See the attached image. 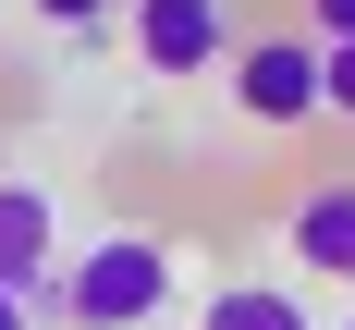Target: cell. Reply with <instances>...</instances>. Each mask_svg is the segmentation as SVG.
I'll list each match as a JSON object with an SVG mask.
<instances>
[{"mask_svg":"<svg viewBox=\"0 0 355 330\" xmlns=\"http://www.w3.org/2000/svg\"><path fill=\"white\" fill-rule=\"evenodd\" d=\"M49 306H62L73 330H159V306H172V245H147V232H98V245L49 282Z\"/></svg>","mask_w":355,"mask_h":330,"instance_id":"1","label":"cell"},{"mask_svg":"<svg viewBox=\"0 0 355 330\" xmlns=\"http://www.w3.org/2000/svg\"><path fill=\"white\" fill-rule=\"evenodd\" d=\"M319 110H343V122H355V37H343V49H319Z\"/></svg>","mask_w":355,"mask_h":330,"instance_id":"7","label":"cell"},{"mask_svg":"<svg viewBox=\"0 0 355 330\" xmlns=\"http://www.w3.org/2000/svg\"><path fill=\"white\" fill-rule=\"evenodd\" d=\"M343 330H355V318H343Z\"/></svg>","mask_w":355,"mask_h":330,"instance_id":"11","label":"cell"},{"mask_svg":"<svg viewBox=\"0 0 355 330\" xmlns=\"http://www.w3.org/2000/svg\"><path fill=\"white\" fill-rule=\"evenodd\" d=\"M196 330H306V306H294L282 282H220Z\"/></svg>","mask_w":355,"mask_h":330,"instance_id":"6","label":"cell"},{"mask_svg":"<svg viewBox=\"0 0 355 330\" xmlns=\"http://www.w3.org/2000/svg\"><path fill=\"white\" fill-rule=\"evenodd\" d=\"M306 37H319V49H343V37H355V0H306Z\"/></svg>","mask_w":355,"mask_h":330,"instance_id":"8","label":"cell"},{"mask_svg":"<svg viewBox=\"0 0 355 330\" xmlns=\"http://www.w3.org/2000/svg\"><path fill=\"white\" fill-rule=\"evenodd\" d=\"M49 245H62L49 196H37V183H0V293H25V306H37V293L62 282V257H49Z\"/></svg>","mask_w":355,"mask_h":330,"instance_id":"4","label":"cell"},{"mask_svg":"<svg viewBox=\"0 0 355 330\" xmlns=\"http://www.w3.org/2000/svg\"><path fill=\"white\" fill-rule=\"evenodd\" d=\"M0 330H25V293H0Z\"/></svg>","mask_w":355,"mask_h":330,"instance_id":"10","label":"cell"},{"mask_svg":"<svg viewBox=\"0 0 355 330\" xmlns=\"http://www.w3.org/2000/svg\"><path fill=\"white\" fill-rule=\"evenodd\" d=\"M233 110L245 122H306L319 110V37H245L233 49Z\"/></svg>","mask_w":355,"mask_h":330,"instance_id":"2","label":"cell"},{"mask_svg":"<svg viewBox=\"0 0 355 330\" xmlns=\"http://www.w3.org/2000/svg\"><path fill=\"white\" fill-rule=\"evenodd\" d=\"M135 62H147V73H209V62H233L220 0H135Z\"/></svg>","mask_w":355,"mask_h":330,"instance_id":"3","label":"cell"},{"mask_svg":"<svg viewBox=\"0 0 355 330\" xmlns=\"http://www.w3.org/2000/svg\"><path fill=\"white\" fill-rule=\"evenodd\" d=\"M294 257H306L319 282H355V183H319V196H294Z\"/></svg>","mask_w":355,"mask_h":330,"instance_id":"5","label":"cell"},{"mask_svg":"<svg viewBox=\"0 0 355 330\" xmlns=\"http://www.w3.org/2000/svg\"><path fill=\"white\" fill-rule=\"evenodd\" d=\"M37 12H49V25H98L110 0H37Z\"/></svg>","mask_w":355,"mask_h":330,"instance_id":"9","label":"cell"}]
</instances>
